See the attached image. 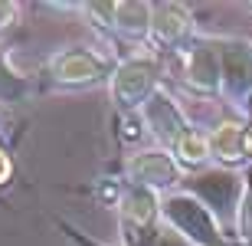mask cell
<instances>
[{
  "label": "cell",
  "instance_id": "obj_13",
  "mask_svg": "<svg viewBox=\"0 0 252 246\" xmlns=\"http://www.w3.org/2000/svg\"><path fill=\"white\" fill-rule=\"evenodd\" d=\"M170 154L180 161V168L187 171V174L210 168V164H213V154H210V135L200 132V128H193V132H187L177 144H174Z\"/></svg>",
  "mask_w": 252,
  "mask_h": 246
},
{
  "label": "cell",
  "instance_id": "obj_7",
  "mask_svg": "<svg viewBox=\"0 0 252 246\" xmlns=\"http://www.w3.org/2000/svg\"><path fill=\"white\" fill-rule=\"evenodd\" d=\"M216 49L223 69V99L246 115L252 102V43L243 36H216Z\"/></svg>",
  "mask_w": 252,
  "mask_h": 246
},
{
  "label": "cell",
  "instance_id": "obj_19",
  "mask_svg": "<svg viewBox=\"0 0 252 246\" xmlns=\"http://www.w3.org/2000/svg\"><path fill=\"white\" fill-rule=\"evenodd\" d=\"M10 177H13V158H10V151L0 144V187H3Z\"/></svg>",
  "mask_w": 252,
  "mask_h": 246
},
{
  "label": "cell",
  "instance_id": "obj_12",
  "mask_svg": "<svg viewBox=\"0 0 252 246\" xmlns=\"http://www.w3.org/2000/svg\"><path fill=\"white\" fill-rule=\"evenodd\" d=\"M151 17L154 3L148 0H115L112 36H122L128 43H151Z\"/></svg>",
  "mask_w": 252,
  "mask_h": 246
},
{
  "label": "cell",
  "instance_id": "obj_20",
  "mask_svg": "<svg viewBox=\"0 0 252 246\" xmlns=\"http://www.w3.org/2000/svg\"><path fill=\"white\" fill-rule=\"evenodd\" d=\"M151 246H190V243H184V240H180L177 233H170V230H160L158 240H154Z\"/></svg>",
  "mask_w": 252,
  "mask_h": 246
},
{
  "label": "cell",
  "instance_id": "obj_17",
  "mask_svg": "<svg viewBox=\"0 0 252 246\" xmlns=\"http://www.w3.org/2000/svg\"><path fill=\"white\" fill-rule=\"evenodd\" d=\"M20 3L17 0H0V36H7L10 30L17 27V20H20Z\"/></svg>",
  "mask_w": 252,
  "mask_h": 246
},
{
  "label": "cell",
  "instance_id": "obj_3",
  "mask_svg": "<svg viewBox=\"0 0 252 246\" xmlns=\"http://www.w3.org/2000/svg\"><path fill=\"white\" fill-rule=\"evenodd\" d=\"M160 72H164V66H160L158 53H134V56L118 59L115 76L108 82L118 115H138L151 95L160 89Z\"/></svg>",
  "mask_w": 252,
  "mask_h": 246
},
{
  "label": "cell",
  "instance_id": "obj_22",
  "mask_svg": "<svg viewBox=\"0 0 252 246\" xmlns=\"http://www.w3.org/2000/svg\"><path fill=\"white\" fill-rule=\"evenodd\" d=\"M246 180H252V164H249V168H246Z\"/></svg>",
  "mask_w": 252,
  "mask_h": 246
},
{
  "label": "cell",
  "instance_id": "obj_18",
  "mask_svg": "<svg viewBox=\"0 0 252 246\" xmlns=\"http://www.w3.org/2000/svg\"><path fill=\"white\" fill-rule=\"evenodd\" d=\"M56 223H59V230L65 233V240H69L72 246H105V243H95V240H89L82 230H75L72 223H65V220H56Z\"/></svg>",
  "mask_w": 252,
  "mask_h": 246
},
{
  "label": "cell",
  "instance_id": "obj_23",
  "mask_svg": "<svg viewBox=\"0 0 252 246\" xmlns=\"http://www.w3.org/2000/svg\"><path fill=\"white\" fill-rule=\"evenodd\" d=\"M246 10H249V13H252V3H246Z\"/></svg>",
  "mask_w": 252,
  "mask_h": 246
},
{
  "label": "cell",
  "instance_id": "obj_11",
  "mask_svg": "<svg viewBox=\"0 0 252 246\" xmlns=\"http://www.w3.org/2000/svg\"><path fill=\"white\" fill-rule=\"evenodd\" d=\"M210 154L216 168H249L252 164V125L246 118H226L210 128Z\"/></svg>",
  "mask_w": 252,
  "mask_h": 246
},
{
  "label": "cell",
  "instance_id": "obj_8",
  "mask_svg": "<svg viewBox=\"0 0 252 246\" xmlns=\"http://www.w3.org/2000/svg\"><path fill=\"white\" fill-rule=\"evenodd\" d=\"M184 69L180 79L190 92L196 95H223V69H220V49H216V36L196 33V39L190 43L184 53Z\"/></svg>",
  "mask_w": 252,
  "mask_h": 246
},
{
  "label": "cell",
  "instance_id": "obj_2",
  "mask_svg": "<svg viewBox=\"0 0 252 246\" xmlns=\"http://www.w3.org/2000/svg\"><path fill=\"white\" fill-rule=\"evenodd\" d=\"M180 190L203 200L206 207L213 210V217L220 220V227L236 240V213H239V204H243V194H246V174L210 164L203 171L187 174Z\"/></svg>",
  "mask_w": 252,
  "mask_h": 246
},
{
  "label": "cell",
  "instance_id": "obj_16",
  "mask_svg": "<svg viewBox=\"0 0 252 246\" xmlns=\"http://www.w3.org/2000/svg\"><path fill=\"white\" fill-rule=\"evenodd\" d=\"M27 92V85H23V79L17 76V72H10L7 59L0 56V99H20V95Z\"/></svg>",
  "mask_w": 252,
  "mask_h": 246
},
{
  "label": "cell",
  "instance_id": "obj_15",
  "mask_svg": "<svg viewBox=\"0 0 252 246\" xmlns=\"http://www.w3.org/2000/svg\"><path fill=\"white\" fill-rule=\"evenodd\" d=\"M236 243L239 246H252V180H246V194L236 213Z\"/></svg>",
  "mask_w": 252,
  "mask_h": 246
},
{
  "label": "cell",
  "instance_id": "obj_24",
  "mask_svg": "<svg viewBox=\"0 0 252 246\" xmlns=\"http://www.w3.org/2000/svg\"><path fill=\"white\" fill-rule=\"evenodd\" d=\"M0 144H3V141H0Z\"/></svg>",
  "mask_w": 252,
  "mask_h": 246
},
{
  "label": "cell",
  "instance_id": "obj_21",
  "mask_svg": "<svg viewBox=\"0 0 252 246\" xmlns=\"http://www.w3.org/2000/svg\"><path fill=\"white\" fill-rule=\"evenodd\" d=\"M246 122L252 125V102H249V112H246Z\"/></svg>",
  "mask_w": 252,
  "mask_h": 246
},
{
  "label": "cell",
  "instance_id": "obj_5",
  "mask_svg": "<svg viewBox=\"0 0 252 246\" xmlns=\"http://www.w3.org/2000/svg\"><path fill=\"white\" fill-rule=\"evenodd\" d=\"M118 227H122L125 246H151L164 230L160 223V194L138 184L122 180V194H118Z\"/></svg>",
  "mask_w": 252,
  "mask_h": 246
},
{
  "label": "cell",
  "instance_id": "obj_14",
  "mask_svg": "<svg viewBox=\"0 0 252 246\" xmlns=\"http://www.w3.org/2000/svg\"><path fill=\"white\" fill-rule=\"evenodd\" d=\"M75 10L82 13L89 23H92L95 30H102V33H108L112 36V27H115V0H108V3H75Z\"/></svg>",
  "mask_w": 252,
  "mask_h": 246
},
{
  "label": "cell",
  "instance_id": "obj_9",
  "mask_svg": "<svg viewBox=\"0 0 252 246\" xmlns=\"http://www.w3.org/2000/svg\"><path fill=\"white\" fill-rule=\"evenodd\" d=\"M138 115H141V122H144V128H148V135L158 141V148H167V151H174V144L187 132H193L187 112L180 108V102L164 89V85L151 95L148 105H144Z\"/></svg>",
  "mask_w": 252,
  "mask_h": 246
},
{
  "label": "cell",
  "instance_id": "obj_6",
  "mask_svg": "<svg viewBox=\"0 0 252 246\" xmlns=\"http://www.w3.org/2000/svg\"><path fill=\"white\" fill-rule=\"evenodd\" d=\"M125 180L128 184H138V187H148L154 194H174V190L184 187V177L187 171L180 168V161L167 148H141V151L128 154L125 158V168H122Z\"/></svg>",
  "mask_w": 252,
  "mask_h": 246
},
{
  "label": "cell",
  "instance_id": "obj_4",
  "mask_svg": "<svg viewBox=\"0 0 252 246\" xmlns=\"http://www.w3.org/2000/svg\"><path fill=\"white\" fill-rule=\"evenodd\" d=\"M118 59L105 56L92 46H65L46 59V79L56 89H92L108 85Z\"/></svg>",
  "mask_w": 252,
  "mask_h": 246
},
{
  "label": "cell",
  "instance_id": "obj_1",
  "mask_svg": "<svg viewBox=\"0 0 252 246\" xmlns=\"http://www.w3.org/2000/svg\"><path fill=\"white\" fill-rule=\"evenodd\" d=\"M160 223L190 246H239L220 227L213 210L187 190H174L160 197Z\"/></svg>",
  "mask_w": 252,
  "mask_h": 246
},
{
  "label": "cell",
  "instance_id": "obj_10",
  "mask_svg": "<svg viewBox=\"0 0 252 246\" xmlns=\"http://www.w3.org/2000/svg\"><path fill=\"white\" fill-rule=\"evenodd\" d=\"M196 39V23L193 10L187 3H154V17H151V43L158 49H170V53H184Z\"/></svg>",
  "mask_w": 252,
  "mask_h": 246
}]
</instances>
